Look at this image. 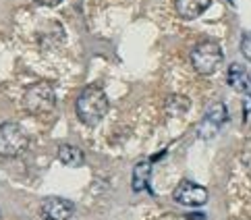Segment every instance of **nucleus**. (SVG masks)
Wrapping results in <instances>:
<instances>
[{"instance_id":"f257e3e1","label":"nucleus","mask_w":251,"mask_h":220,"mask_svg":"<svg viewBox=\"0 0 251 220\" xmlns=\"http://www.w3.org/2000/svg\"><path fill=\"white\" fill-rule=\"evenodd\" d=\"M77 117L83 125H98L108 112V96L100 85H87L75 102Z\"/></svg>"},{"instance_id":"f03ea898","label":"nucleus","mask_w":251,"mask_h":220,"mask_svg":"<svg viewBox=\"0 0 251 220\" xmlns=\"http://www.w3.org/2000/svg\"><path fill=\"white\" fill-rule=\"evenodd\" d=\"M21 104L29 114L44 117V114H50L56 108V92H54V87H52V83L38 81L25 90Z\"/></svg>"},{"instance_id":"7ed1b4c3","label":"nucleus","mask_w":251,"mask_h":220,"mask_svg":"<svg viewBox=\"0 0 251 220\" xmlns=\"http://www.w3.org/2000/svg\"><path fill=\"white\" fill-rule=\"evenodd\" d=\"M189 58H191V65H193L195 71L203 77H208V75H214L220 69L224 54H222V48H220L218 42L203 40L200 44H195Z\"/></svg>"},{"instance_id":"20e7f679","label":"nucleus","mask_w":251,"mask_h":220,"mask_svg":"<svg viewBox=\"0 0 251 220\" xmlns=\"http://www.w3.org/2000/svg\"><path fill=\"white\" fill-rule=\"evenodd\" d=\"M29 146V137L25 129L17 122H0V156L17 158Z\"/></svg>"},{"instance_id":"39448f33","label":"nucleus","mask_w":251,"mask_h":220,"mask_svg":"<svg viewBox=\"0 0 251 220\" xmlns=\"http://www.w3.org/2000/svg\"><path fill=\"white\" fill-rule=\"evenodd\" d=\"M226 106H224L222 102H214L212 106L205 110L203 119L200 121V125H197V135L201 139H212L216 137V133L222 129V125L226 122Z\"/></svg>"},{"instance_id":"423d86ee","label":"nucleus","mask_w":251,"mask_h":220,"mask_svg":"<svg viewBox=\"0 0 251 220\" xmlns=\"http://www.w3.org/2000/svg\"><path fill=\"white\" fill-rule=\"evenodd\" d=\"M173 197L176 204L187 206V208H200L208 201V189L197 185L193 181H181L176 185V189L173 193Z\"/></svg>"},{"instance_id":"0eeeda50","label":"nucleus","mask_w":251,"mask_h":220,"mask_svg":"<svg viewBox=\"0 0 251 220\" xmlns=\"http://www.w3.org/2000/svg\"><path fill=\"white\" fill-rule=\"evenodd\" d=\"M75 212L73 201L65 197H46L40 204V214L44 220H69Z\"/></svg>"},{"instance_id":"6e6552de","label":"nucleus","mask_w":251,"mask_h":220,"mask_svg":"<svg viewBox=\"0 0 251 220\" xmlns=\"http://www.w3.org/2000/svg\"><path fill=\"white\" fill-rule=\"evenodd\" d=\"M212 4V0H176L175 2V8L181 19L185 21H193L197 19L205 8H208Z\"/></svg>"},{"instance_id":"1a4fd4ad","label":"nucleus","mask_w":251,"mask_h":220,"mask_svg":"<svg viewBox=\"0 0 251 220\" xmlns=\"http://www.w3.org/2000/svg\"><path fill=\"white\" fill-rule=\"evenodd\" d=\"M58 160L69 166V169H79V166L85 164V154L83 149H79L77 146H71V144H60L58 146Z\"/></svg>"},{"instance_id":"9d476101","label":"nucleus","mask_w":251,"mask_h":220,"mask_svg":"<svg viewBox=\"0 0 251 220\" xmlns=\"http://www.w3.org/2000/svg\"><path fill=\"white\" fill-rule=\"evenodd\" d=\"M226 81L232 90L237 92H243V94H249V75L245 71L243 65L239 63H232L228 67V73H226Z\"/></svg>"},{"instance_id":"9b49d317","label":"nucleus","mask_w":251,"mask_h":220,"mask_svg":"<svg viewBox=\"0 0 251 220\" xmlns=\"http://www.w3.org/2000/svg\"><path fill=\"white\" fill-rule=\"evenodd\" d=\"M150 174H151V160H141L133 166V179H131V187L133 191H143L148 189L150 183Z\"/></svg>"},{"instance_id":"f8f14e48","label":"nucleus","mask_w":251,"mask_h":220,"mask_svg":"<svg viewBox=\"0 0 251 220\" xmlns=\"http://www.w3.org/2000/svg\"><path fill=\"white\" fill-rule=\"evenodd\" d=\"M189 110V100L185 96H170L168 102H166V112L170 117H181Z\"/></svg>"},{"instance_id":"ddd939ff","label":"nucleus","mask_w":251,"mask_h":220,"mask_svg":"<svg viewBox=\"0 0 251 220\" xmlns=\"http://www.w3.org/2000/svg\"><path fill=\"white\" fill-rule=\"evenodd\" d=\"M241 54L251 63V33H243L241 38Z\"/></svg>"},{"instance_id":"4468645a","label":"nucleus","mask_w":251,"mask_h":220,"mask_svg":"<svg viewBox=\"0 0 251 220\" xmlns=\"http://www.w3.org/2000/svg\"><path fill=\"white\" fill-rule=\"evenodd\" d=\"M251 112V94H245V108H243V117L247 119Z\"/></svg>"},{"instance_id":"2eb2a0df","label":"nucleus","mask_w":251,"mask_h":220,"mask_svg":"<svg viewBox=\"0 0 251 220\" xmlns=\"http://www.w3.org/2000/svg\"><path fill=\"white\" fill-rule=\"evenodd\" d=\"M38 4H42V6H56V4H60L62 0H35Z\"/></svg>"}]
</instances>
